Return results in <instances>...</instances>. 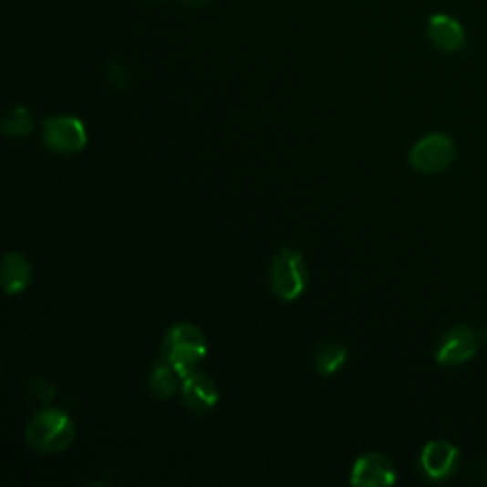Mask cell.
<instances>
[{"instance_id": "cell-1", "label": "cell", "mask_w": 487, "mask_h": 487, "mask_svg": "<svg viewBox=\"0 0 487 487\" xmlns=\"http://www.w3.org/2000/svg\"><path fill=\"white\" fill-rule=\"evenodd\" d=\"M206 352L208 341L202 329L194 324L181 322L166 331L162 341V360L180 373L181 379L206 358Z\"/></svg>"}, {"instance_id": "cell-2", "label": "cell", "mask_w": 487, "mask_h": 487, "mask_svg": "<svg viewBox=\"0 0 487 487\" xmlns=\"http://www.w3.org/2000/svg\"><path fill=\"white\" fill-rule=\"evenodd\" d=\"M75 423L59 409H42L33 415L26 427V441L40 453H61L75 441Z\"/></svg>"}, {"instance_id": "cell-3", "label": "cell", "mask_w": 487, "mask_h": 487, "mask_svg": "<svg viewBox=\"0 0 487 487\" xmlns=\"http://www.w3.org/2000/svg\"><path fill=\"white\" fill-rule=\"evenodd\" d=\"M271 292L282 301H295L306 287V267L301 254L292 248H282L269 269Z\"/></svg>"}, {"instance_id": "cell-4", "label": "cell", "mask_w": 487, "mask_h": 487, "mask_svg": "<svg viewBox=\"0 0 487 487\" xmlns=\"http://www.w3.org/2000/svg\"><path fill=\"white\" fill-rule=\"evenodd\" d=\"M455 145L446 134H429L409 150V164L420 173H438L451 166Z\"/></svg>"}, {"instance_id": "cell-5", "label": "cell", "mask_w": 487, "mask_h": 487, "mask_svg": "<svg viewBox=\"0 0 487 487\" xmlns=\"http://www.w3.org/2000/svg\"><path fill=\"white\" fill-rule=\"evenodd\" d=\"M42 143L59 154L80 152L88 145V134L80 119L52 117L44 120Z\"/></svg>"}, {"instance_id": "cell-6", "label": "cell", "mask_w": 487, "mask_h": 487, "mask_svg": "<svg viewBox=\"0 0 487 487\" xmlns=\"http://www.w3.org/2000/svg\"><path fill=\"white\" fill-rule=\"evenodd\" d=\"M480 336L469 326H455L446 331L436 348V362L440 366H462L478 354Z\"/></svg>"}, {"instance_id": "cell-7", "label": "cell", "mask_w": 487, "mask_h": 487, "mask_svg": "<svg viewBox=\"0 0 487 487\" xmlns=\"http://www.w3.org/2000/svg\"><path fill=\"white\" fill-rule=\"evenodd\" d=\"M459 461H461V451L455 448L451 441L446 440H432L420 451L419 462H420V471L434 482L448 480L453 476L459 469Z\"/></svg>"}, {"instance_id": "cell-8", "label": "cell", "mask_w": 487, "mask_h": 487, "mask_svg": "<svg viewBox=\"0 0 487 487\" xmlns=\"http://www.w3.org/2000/svg\"><path fill=\"white\" fill-rule=\"evenodd\" d=\"M181 402L183 406L198 417L208 415L219 402V390L213 383L212 378H208L206 373L192 371L185 375L181 381Z\"/></svg>"}, {"instance_id": "cell-9", "label": "cell", "mask_w": 487, "mask_h": 487, "mask_svg": "<svg viewBox=\"0 0 487 487\" xmlns=\"http://www.w3.org/2000/svg\"><path fill=\"white\" fill-rule=\"evenodd\" d=\"M350 483L357 487H385L396 483V469L381 453L360 455L350 472Z\"/></svg>"}, {"instance_id": "cell-10", "label": "cell", "mask_w": 487, "mask_h": 487, "mask_svg": "<svg viewBox=\"0 0 487 487\" xmlns=\"http://www.w3.org/2000/svg\"><path fill=\"white\" fill-rule=\"evenodd\" d=\"M429 38L441 52H457L464 44V29L448 14H434L429 19Z\"/></svg>"}, {"instance_id": "cell-11", "label": "cell", "mask_w": 487, "mask_h": 487, "mask_svg": "<svg viewBox=\"0 0 487 487\" xmlns=\"http://www.w3.org/2000/svg\"><path fill=\"white\" fill-rule=\"evenodd\" d=\"M6 295H17L26 292L33 282V269L27 257L19 252H10L3 259V273H0Z\"/></svg>"}, {"instance_id": "cell-12", "label": "cell", "mask_w": 487, "mask_h": 487, "mask_svg": "<svg viewBox=\"0 0 487 487\" xmlns=\"http://www.w3.org/2000/svg\"><path fill=\"white\" fill-rule=\"evenodd\" d=\"M181 375L161 358L149 378V390L152 396L161 398V400H170V398L181 390Z\"/></svg>"}, {"instance_id": "cell-13", "label": "cell", "mask_w": 487, "mask_h": 487, "mask_svg": "<svg viewBox=\"0 0 487 487\" xmlns=\"http://www.w3.org/2000/svg\"><path fill=\"white\" fill-rule=\"evenodd\" d=\"M347 360V347L339 341H326L315 352V366L320 375H334Z\"/></svg>"}, {"instance_id": "cell-14", "label": "cell", "mask_w": 487, "mask_h": 487, "mask_svg": "<svg viewBox=\"0 0 487 487\" xmlns=\"http://www.w3.org/2000/svg\"><path fill=\"white\" fill-rule=\"evenodd\" d=\"M3 131L10 138H26L31 134L33 130V117H31V110L27 107H16L12 109L10 113L5 117L3 124H0Z\"/></svg>"}, {"instance_id": "cell-15", "label": "cell", "mask_w": 487, "mask_h": 487, "mask_svg": "<svg viewBox=\"0 0 487 487\" xmlns=\"http://www.w3.org/2000/svg\"><path fill=\"white\" fill-rule=\"evenodd\" d=\"M26 394L31 396L33 400L48 404L56 398V387L47 379H29L26 383Z\"/></svg>"}, {"instance_id": "cell-16", "label": "cell", "mask_w": 487, "mask_h": 487, "mask_svg": "<svg viewBox=\"0 0 487 487\" xmlns=\"http://www.w3.org/2000/svg\"><path fill=\"white\" fill-rule=\"evenodd\" d=\"M107 78L115 88H126L130 84V77L120 63H110L107 67Z\"/></svg>"}, {"instance_id": "cell-17", "label": "cell", "mask_w": 487, "mask_h": 487, "mask_svg": "<svg viewBox=\"0 0 487 487\" xmlns=\"http://www.w3.org/2000/svg\"><path fill=\"white\" fill-rule=\"evenodd\" d=\"M183 3L189 5V6H201V5L208 3V0H183Z\"/></svg>"}]
</instances>
